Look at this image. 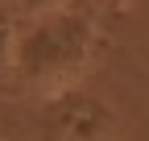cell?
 <instances>
[{"mask_svg": "<svg viewBox=\"0 0 149 141\" xmlns=\"http://www.w3.org/2000/svg\"><path fill=\"white\" fill-rule=\"evenodd\" d=\"M95 38H100L95 0H74V4L42 13V17H17L8 79H17L21 87L62 91L91 62Z\"/></svg>", "mask_w": 149, "mask_h": 141, "instance_id": "1", "label": "cell"}, {"mask_svg": "<svg viewBox=\"0 0 149 141\" xmlns=\"http://www.w3.org/2000/svg\"><path fill=\"white\" fill-rule=\"evenodd\" d=\"M37 137L42 141H112L116 137V112L100 96L74 91H50V100L37 112Z\"/></svg>", "mask_w": 149, "mask_h": 141, "instance_id": "2", "label": "cell"}, {"mask_svg": "<svg viewBox=\"0 0 149 141\" xmlns=\"http://www.w3.org/2000/svg\"><path fill=\"white\" fill-rule=\"evenodd\" d=\"M13 33H17V8L13 0H0V87L8 83V66H13Z\"/></svg>", "mask_w": 149, "mask_h": 141, "instance_id": "3", "label": "cell"}, {"mask_svg": "<svg viewBox=\"0 0 149 141\" xmlns=\"http://www.w3.org/2000/svg\"><path fill=\"white\" fill-rule=\"evenodd\" d=\"M74 0H13L17 17H42V13H54V8H66Z\"/></svg>", "mask_w": 149, "mask_h": 141, "instance_id": "4", "label": "cell"}]
</instances>
